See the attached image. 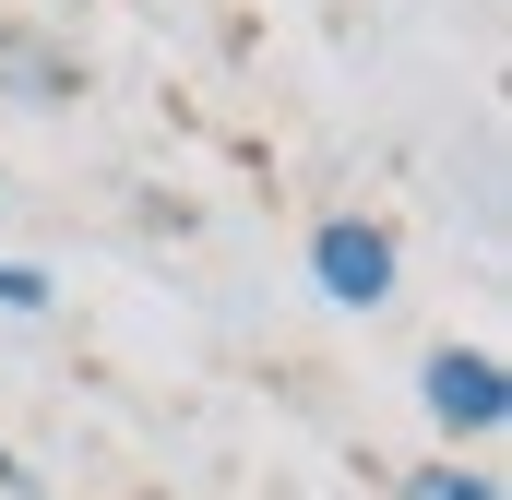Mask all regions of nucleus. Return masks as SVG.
<instances>
[{
    "instance_id": "1",
    "label": "nucleus",
    "mask_w": 512,
    "mask_h": 500,
    "mask_svg": "<svg viewBox=\"0 0 512 500\" xmlns=\"http://www.w3.org/2000/svg\"><path fill=\"white\" fill-rule=\"evenodd\" d=\"M417 405H429L441 441H501L512 429V381H501L489 346H429L417 358Z\"/></svg>"
},
{
    "instance_id": "2",
    "label": "nucleus",
    "mask_w": 512,
    "mask_h": 500,
    "mask_svg": "<svg viewBox=\"0 0 512 500\" xmlns=\"http://www.w3.org/2000/svg\"><path fill=\"white\" fill-rule=\"evenodd\" d=\"M310 286L346 298V310H382L393 298V227L382 215H334V227L310 239Z\"/></svg>"
},
{
    "instance_id": "3",
    "label": "nucleus",
    "mask_w": 512,
    "mask_h": 500,
    "mask_svg": "<svg viewBox=\"0 0 512 500\" xmlns=\"http://www.w3.org/2000/svg\"><path fill=\"white\" fill-rule=\"evenodd\" d=\"M393 500H501V477H489V465H417Z\"/></svg>"
},
{
    "instance_id": "4",
    "label": "nucleus",
    "mask_w": 512,
    "mask_h": 500,
    "mask_svg": "<svg viewBox=\"0 0 512 500\" xmlns=\"http://www.w3.org/2000/svg\"><path fill=\"white\" fill-rule=\"evenodd\" d=\"M0 310H48V274L36 262H0Z\"/></svg>"
},
{
    "instance_id": "5",
    "label": "nucleus",
    "mask_w": 512,
    "mask_h": 500,
    "mask_svg": "<svg viewBox=\"0 0 512 500\" xmlns=\"http://www.w3.org/2000/svg\"><path fill=\"white\" fill-rule=\"evenodd\" d=\"M0 489H12V500H36V477H24V465H12V453H0Z\"/></svg>"
}]
</instances>
